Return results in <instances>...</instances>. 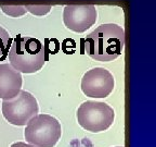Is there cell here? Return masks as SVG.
I'll return each mask as SVG.
<instances>
[{"mask_svg":"<svg viewBox=\"0 0 156 147\" xmlns=\"http://www.w3.org/2000/svg\"><path fill=\"white\" fill-rule=\"evenodd\" d=\"M22 74L11 64H0V98L10 99L17 95L22 87Z\"/></svg>","mask_w":156,"mask_h":147,"instance_id":"obj_8","label":"cell"},{"mask_svg":"<svg viewBox=\"0 0 156 147\" xmlns=\"http://www.w3.org/2000/svg\"><path fill=\"white\" fill-rule=\"evenodd\" d=\"M10 147H36V146H34L32 144H27V143L24 142H16V143H13Z\"/></svg>","mask_w":156,"mask_h":147,"instance_id":"obj_12","label":"cell"},{"mask_svg":"<svg viewBox=\"0 0 156 147\" xmlns=\"http://www.w3.org/2000/svg\"><path fill=\"white\" fill-rule=\"evenodd\" d=\"M114 76L108 70L101 66L93 68L83 74L81 91L91 98H105L114 89Z\"/></svg>","mask_w":156,"mask_h":147,"instance_id":"obj_6","label":"cell"},{"mask_svg":"<svg viewBox=\"0 0 156 147\" xmlns=\"http://www.w3.org/2000/svg\"><path fill=\"white\" fill-rule=\"evenodd\" d=\"M10 64L21 73H35L44 66L46 51L38 39L17 35L9 49Z\"/></svg>","mask_w":156,"mask_h":147,"instance_id":"obj_2","label":"cell"},{"mask_svg":"<svg viewBox=\"0 0 156 147\" xmlns=\"http://www.w3.org/2000/svg\"><path fill=\"white\" fill-rule=\"evenodd\" d=\"M98 12L92 5H69L64 8L63 22L76 33L86 32L97 22Z\"/></svg>","mask_w":156,"mask_h":147,"instance_id":"obj_7","label":"cell"},{"mask_svg":"<svg viewBox=\"0 0 156 147\" xmlns=\"http://www.w3.org/2000/svg\"><path fill=\"white\" fill-rule=\"evenodd\" d=\"M12 44V38L5 28L0 26V57H3L9 52V49Z\"/></svg>","mask_w":156,"mask_h":147,"instance_id":"obj_9","label":"cell"},{"mask_svg":"<svg viewBox=\"0 0 156 147\" xmlns=\"http://www.w3.org/2000/svg\"><path fill=\"white\" fill-rule=\"evenodd\" d=\"M125 45V32L114 23L102 24L85 39V50L88 56L101 62H110L122 55Z\"/></svg>","mask_w":156,"mask_h":147,"instance_id":"obj_1","label":"cell"},{"mask_svg":"<svg viewBox=\"0 0 156 147\" xmlns=\"http://www.w3.org/2000/svg\"><path fill=\"white\" fill-rule=\"evenodd\" d=\"M61 123L50 115H37L27 122L24 137L36 147H54L61 138Z\"/></svg>","mask_w":156,"mask_h":147,"instance_id":"obj_3","label":"cell"},{"mask_svg":"<svg viewBox=\"0 0 156 147\" xmlns=\"http://www.w3.org/2000/svg\"><path fill=\"white\" fill-rule=\"evenodd\" d=\"M117 147H120V146H117Z\"/></svg>","mask_w":156,"mask_h":147,"instance_id":"obj_13","label":"cell"},{"mask_svg":"<svg viewBox=\"0 0 156 147\" xmlns=\"http://www.w3.org/2000/svg\"><path fill=\"white\" fill-rule=\"evenodd\" d=\"M24 7L26 11L35 15H44L50 12V10H51L50 5H26Z\"/></svg>","mask_w":156,"mask_h":147,"instance_id":"obj_10","label":"cell"},{"mask_svg":"<svg viewBox=\"0 0 156 147\" xmlns=\"http://www.w3.org/2000/svg\"><path fill=\"white\" fill-rule=\"evenodd\" d=\"M78 124L92 133L106 131L113 124L115 112L110 105L102 101H85L76 113Z\"/></svg>","mask_w":156,"mask_h":147,"instance_id":"obj_4","label":"cell"},{"mask_svg":"<svg viewBox=\"0 0 156 147\" xmlns=\"http://www.w3.org/2000/svg\"><path fill=\"white\" fill-rule=\"evenodd\" d=\"M39 112L36 98L26 91H21L14 97L2 101V115L12 125H26L32 118Z\"/></svg>","mask_w":156,"mask_h":147,"instance_id":"obj_5","label":"cell"},{"mask_svg":"<svg viewBox=\"0 0 156 147\" xmlns=\"http://www.w3.org/2000/svg\"><path fill=\"white\" fill-rule=\"evenodd\" d=\"M1 9L5 14L13 17L24 15L25 12H26V9H25L24 6H1Z\"/></svg>","mask_w":156,"mask_h":147,"instance_id":"obj_11","label":"cell"}]
</instances>
